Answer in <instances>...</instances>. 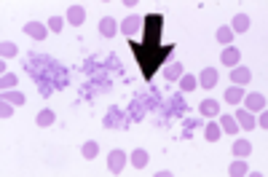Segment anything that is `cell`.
Here are the masks:
<instances>
[{
    "instance_id": "6da1fadb",
    "label": "cell",
    "mask_w": 268,
    "mask_h": 177,
    "mask_svg": "<svg viewBox=\"0 0 268 177\" xmlns=\"http://www.w3.org/2000/svg\"><path fill=\"white\" fill-rule=\"evenodd\" d=\"M121 33L129 35V38H137L143 33V17H140V14H129V17L121 22Z\"/></svg>"
},
{
    "instance_id": "7a4b0ae2",
    "label": "cell",
    "mask_w": 268,
    "mask_h": 177,
    "mask_svg": "<svg viewBox=\"0 0 268 177\" xmlns=\"http://www.w3.org/2000/svg\"><path fill=\"white\" fill-rule=\"evenodd\" d=\"M265 105H268V99H265V94H260V91H252V94L244 97V110H249V113L265 110Z\"/></svg>"
},
{
    "instance_id": "3957f363",
    "label": "cell",
    "mask_w": 268,
    "mask_h": 177,
    "mask_svg": "<svg viewBox=\"0 0 268 177\" xmlns=\"http://www.w3.org/2000/svg\"><path fill=\"white\" fill-rule=\"evenodd\" d=\"M126 158H129V156H126V150H110L107 153V169L113 174H121L123 166H126Z\"/></svg>"
},
{
    "instance_id": "277c9868",
    "label": "cell",
    "mask_w": 268,
    "mask_h": 177,
    "mask_svg": "<svg viewBox=\"0 0 268 177\" xmlns=\"http://www.w3.org/2000/svg\"><path fill=\"white\" fill-rule=\"evenodd\" d=\"M196 81H199V86H201V89H215V86H217V81H220L217 67H204Z\"/></svg>"
},
{
    "instance_id": "5b68a950",
    "label": "cell",
    "mask_w": 268,
    "mask_h": 177,
    "mask_svg": "<svg viewBox=\"0 0 268 177\" xmlns=\"http://www.w3.org/2000/svg\"><path fill=\"white\" fill-rule=\"evenodd\" d=\"M102 124H105V129H121L126 121H123V113L118 110V107H110L105 113V118H102Z\"/></svg>"
},
{
    "instance_id": "8992f818",
    "label": "cell",
    "mask_w": 268,
    "mask_h": 177,
    "mask_svg": "<svg viewBox=\"0 0 268 177\" xmlns=\"http://www.w3.org/2000/svg\"><path fill=\"white\" fill-rule=\"evenodd\" d=\"M220 62H223L225 67L241 65V51L236 49V46H225V49H223V57H220Z\"/></svg>"
},
{
    "instance_id": "52a82bcc",
    "label": "cell",
    "mask_w": 268,
    "mask_h": 177,
    "mask_svg": "<svg viewBox=\"0 0 268 177\" xmlns=\"http://www.w3.org/2000/svg\"><path fill=\"white\" fill-rule=\"evenodd\" d=\"M249 78H252L249 67H244V65H236V67H231V81H233V86H247Z\"/></svg>"
},
{
    "instance_id": "ba28073f",
    "label": "cell",
    "mask_w": 268,
    "mask_h": 177,
    "mask_svg": "<svg viewBox=\"0 0 268 177\" xmlns=\"http://www.w3.org/2000/svg\"><path fill=\"white\" fill-rule=\"evenodd\" d=\"M118 33H121L118 22H115L113 17H102V22H99V35H102V38H115Z\"/></svg>"
},
{
    "instance_id": "9c48e42d",
    "label": "cell",
    "mask_w": 268,
    "mask_h": 177,
    "mask_svg": "<svg viewBox=\"0 0 268 177\" xmlns=\"http://www.w3.org/2000/svg\"><path fill=\"white\" fill-rule=\"evenodd\" d=\"M25 35H30L33 41H43V38L49 35V27L41 25V22H27V25H25Z\"/></svg>"
},
{
    "instance_id": "30bf717a",
    "label": "cell",
    "mask_w": 268,
    "mask_h": 177,
    "mask_svg": "<svg viewBox=\"0 0 268 177\" xmlns=\"http://www.w3.org/2000/svg\"><path fill=\"white\" fill-rule=\"evenodd\" d=\"M236 124H239V129H244V132H252L255 129V113L249 110H236Z\"/></svg>"
},
{
    "instance_id": "8fae6325",
    "label": "cell",
    "mask_w": 268,
    "mask_h": 177,
    "mask_svg": "<svg viewBox=\"0 0 268 177\" xmlns=\"http://www.w3.org/2000/svg\"><path fill=\"white\" fill-rule=\"evenodd\" d=\"M83 19H86V11H83V6H70V9H67V17H65V22H67V25H73V27H81V25H83Z\"/></svg>"
},
{
    "instance_id": "7c38bea8",
    "label": "cell",
    "mask_w": 268,
    "mask_h": 177,
    "mask_svg": "<svg viewBox=\"0 0 268 177\" xmlns=\"http://www.w3.org/2000/svg\"><path fill=\"white\" fill-rule=\"evenodd\" d=\"M161 75H164L167 81H180V78L185 75V67H183V62H169L167 67H164Z\"/></svg>"
},
{
    "instance_id": "4fadbf2b",
    "label": "cell",
    "mask_w": 268,
    "mask_h": 177,
    "mask_svg": "<svg viewBox=\"0 0 268 177\" xmlns=\"http://www.w3.org/2000/svg\"><path fill=\"white\" fill-rule=\"evenodd\" d=\"M129 161H131V166H134V169H145V166H148V161H151V156H148V150H145V148H134V150H131V156H129Z\"/></svg>"
},
{
    "instance_id": "5bb4252c",
    "label": "cell",
    "mask_w": 268,
    "mask_h": 177,
    "mask_svg": "<svg viewBox=\"0 0 268 177\" xmlns=\"http://www.w3.org/2000/svg\"><path fill=\"white\" fill-rule=\"evenodd\" d=\"M199 113L207 115V118H215V115L220 113V102L217 99H204V102L199 105Z\"/></svg>"
},
{
    "instance_id": "9a60e30c",
    "label": "cell",
    "mask_w": 268,
    "mask_h": 177,
    "mask_svg": "<svg viewBox=\"0 0 268 177\" xmlns=\"http://www.w3.org/2000/svg\"><path fill=\"white\" fill-rule=\"evenodd\" d=\"M54 121H57V113L49 110V107H46V110H41V113L35 115V124L41 126V129H49V126L54 124Z\"/></svg>"
},
{
    "instance_id": "2e32d148",
    "label": "cell",
    "mask_w": 268,
    "mask_h": 177,
    "mask_svg": "<svg viewBox=\"0 0 268 177\" xmlns=\"http://www.w3.org/2000/svg\"><path fill=\"white\" fill-rule=\"evenodd\" d=\"M220 129H223V134H236V132H239V124H236L233 115L223 113V115H220Z\"/></svg>"
},
{
    "instance_id": "e0dca14e",
    "label": "cell",
    "mask_w": 268,
    "mask_h": 177,
    "mask_svg": "<svg viewBox=\"0 0 268 177\" xmlns=\"http://www.w3.org/2000/svg\"><path fill=\"white\" fill-rule=\"evenodd\" d=\"M129 118L134 121V124H140V121L145 118V105H143V99H134V102L129 105Z\"/></svg>"
},
{
    "instance_id": "ac0fdd59",
    "label": "cell",
    "mask_w": 268,
    "mask_h": 177,
    "mask_svg": "<svg viewBox=\"0 0 268 177\" xmlns=\"http://www.w3.org/2000/svg\"><path fill=\"white\" fill-rule=\"evenodd\" d=\"M252 153V142L249 140H233V156L236 158H247Z\"/></svg>"
},
{
    "instance_id": "d6986e66",
    "label": "cell",
    "mask_w": 268,
    "mask_h": 177,
    "mask_svg": "<svg viewBox=\"0 0 268 177\" xmlns=\"http://www.w3.org/2000/svg\"><path fill=\"white\" fill-rule=\"evenodd\" d=\"M249 30V17L247 14H236L231 22V33H247Z\"/></svg>"
},
{
    "instance_id": "ffe728a7",
    "label": "cell",
    "mask_w": 268,
    "mask_h": 177,
    "mask_svg": "<svg viewBox=\"0 0 268 177\" xmlns=\"http://www.w3.org/2000/svg\"><path fill=\"white\" fill-rule=\"evenodd\" d=\"M223 99H225L228 105H239L241 99H244V89H241V86H231V89H225Z\"/></svg>"
},
{
    "instance_id": "44dd1931",
    "label": "cell",
    "mask_w": 268,
    "mask_h": 177,
    "mask_svg": "<svg viewBox=\"0 0 268 177\" xmlns=\"http://www.w3.org/2000/svg\"><path fill=\"white\" fill-rule=\"evenodd\" d=\"M220 134H223L220 124H217V121H209L207 129H204V140H207V142H217V140H220Z\"/></svg>"
},
{
    "instance_id": "7402d4cb",
    "label": "cell",
    "mask_w": 268,
    "mask_h": 177,
    "mask_svg": "<svg viewBox=\"0 0 268 177\" xmlns=\"http://www.w3.org/2000/svg\"><path fill=\"white\" fill-rule=\"evenodd\" d=\"M97 153H99V145L94 142V140H89V142H83V148H81V156L83 158H97Z\"/></svg>"
},
{
    "instance_id": "603a6c76",
    "label": "cell",
    "mask_w": 268,
    "mask_h": 177,
    "mask_svg": "<svg viewBox=\"0 0 268 177\" xmlns=\"http://www.w3.org/2000/svg\"><path fill=\"white\" fill-rule=\"evenodd\" d=\"M3 99L6 102H11V105H25V94L17 89H9V91H3Z\"/></svg>"
},
{
    "instance_id": "cb8c5ba5",
    "label": "cell",
    "mask_w": 268,
    "mask_h": 177,
    "mask_svg": "<svg viewBox=\"0 0 268 177\" xmlns=\"http://www.w3.org/2000/svg\"><path fill=\"white\" fill-rule=\"evenodd\" d=\"M228 172L236 174V177H241V174H247V172H249V166H247V161H244V158H236L233 164L228 166Z\"/></svg>"
},
{
    "instance_id": "d4e9b609",
    "label": "cell",
    "mask_w": 268,
    "mask_h": 177,
    "mask_svg": "<svg viewBox=\"0 0 268 177\" xmlns=\"http://www.w3.org/2000/svg\"><path fill=\"white\" fill-rule=\"evenodd\" d=\"M217 43H223V46H231V43H233L231 27H220V30H217Z\"/></svg>"
},
{
    "instance_id": "484cf974",
    "label": "cell",
    "mask_w": 268,
    "mask_h": 177,
    "mask_svg": "<svg viewBox=\"0 0 268 177\" xmlns=\"http://www.w3.org/2000/svg\"><path fill=\"white\" fill-rule=\"evenodd\" d=\"M196 86H199V81H196V75H183V78H180V89L183 91H193Z\"/></svg>"
},
{
    "instance_id": "4316f807",
    "label": "cell",
    "mask_w": 268,
    "mask_h": 177,
    "mask_svg": "<svg viewBox=\"0 0 268 177\" xmlns=\"http://www.w3.org/2000/svg\"><path fill=\"white\" fill-rule=\"evenodd\" d=\"M17 43H11V41H3V46H0V54H3V59H11V57H17Z\"/></svg>"
},
{
    "instance_id": "83f0119b",
    "label": "cell",
    "mask_w": 268,
    "mask_h": 177,
    "mask_svg": "<svg viewBox=\"0 0 268 177\" xmlns=\"http://www.w3.org/2000/svg\"><path fill=\"white\" fill-rule=\"evenodd\" d=\"M17 83H19V78H17L14 73H3V78H0V86H3V91H6V89H14Z\"/></svg>"
},
{
    "instance_id": "f1b7e54d",
    "label": "cell",
    "mask_w": 268,
    "mask_h": 177,
    "mask_svg": "<svg viewBox=\"0 0 268 177\" xmlns=\"http://www.w3.org/2000/svg\"><path fill=\"white\" fill-rule=\"evenodd\" d=\"M49 30H51V33H62V30H65V19H62V17H51L49 19Z\"/></svg>"
},
{
    "instance_id": "f546056e",
    "label": "cell",
    "mask_w": 268,
    "mask_h": 177,
    "mask_svg": "<svg viewBox=\"0 0 268 177\" xmlns=\"http://www.w3.org/2000/svg\"><path fill=\"white\" fill-rule=\"evenodd\" d=\"M14 107H17V105H11V102H6V99H3V105H0V115H3V118H11Z\"/></svg>"
},
{
    "instance_id": "4dcf8cb0",
    "label": "cell",
    "mask_w": 268,
    "mask_h": 177,
    "mask_svg": "<svg viewBox=\"0 0 268 177\" xmlns=\"http://www.w3.org/2000/svg\"><path fill=\"white\" fill-rule=\"evenodd\" d=\"M255 126H260V129H263V132L268 129V113H265V110H260V115L255 118Z\"/></svg>"
}]
</instances>
